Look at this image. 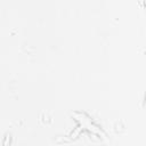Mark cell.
Masks as SVG:
<instances>
[{
  "mask_svg": "<svg viewBox=\"0 0 146 146\" xmlns=\"http://www.w3.org/2000/svg\"><path fill=\"white\" fill-rule=\"evenodd\" d=\"M144 100H145V103H144V106L146 107V94H145V99H144Z\"/></svg>",
  "mask_w": 146,
  "mask_h": 146,
  "instance_id": "6da1fadb",
  "label": "cell"
}]
</instances>
